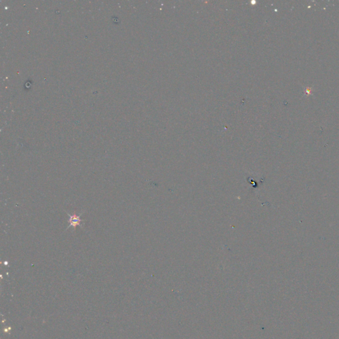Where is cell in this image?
Here are the masks:
<instances>
[{"mask_svg": "<svg viewBox=\"0 0 339 339\" xmlns=\"http://www.w3.org/2000/svg\"><path fill=\"white\" fill-rule=\"evenodd\" d=\"M68 216L70 217V227H73L76 228V226H79L81 225V222L82 221V220H81L80 219H79V217H80V215H78L77 216L75 214L73 215H71L70 214H68Z\"/></svg>", "mask_w": 339, "mask_h": 339, "instance_id": "1", "label": "cell"}]
</instances>
